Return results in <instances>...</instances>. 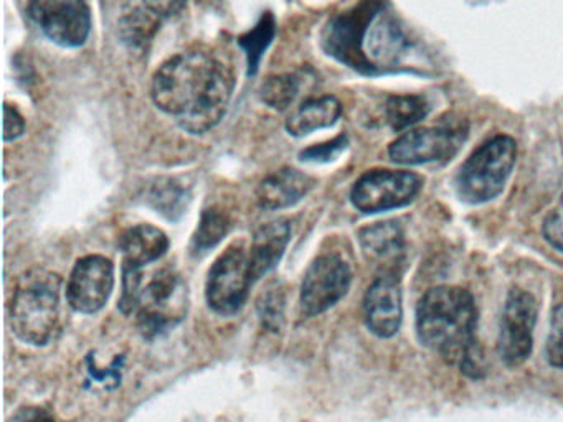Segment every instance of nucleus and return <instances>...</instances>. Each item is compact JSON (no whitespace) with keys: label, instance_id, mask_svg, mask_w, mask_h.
<instances>
[{"label":"nucleus","instance_id":"6ab92c4d","mask_svg":"<svg viewBox=\"0 0 563 422\" xmlns=\"http://www.w3.org/2000/svg\"><path fill=\"white\" fill-rule=\"evenodd\" d=\"M362 249L371 259L395 260L404 253V233L397 221H385L364 227L358 233Z\"/></svg>","mask_w":563,"mask_h":422},{"label":"nucleus","instance_id":"a878e982","mask_svg":"<svg viewBox=\"0 0 563 422\" xmlns=\"http://www.w3.org/2000/svg\"><path fill=\"white\" fill-rule=\"evenodd\" d=\"M547 359L555 368L563 369V303L552 312L549 338H547Z\"/></svg>","mask_w":563,"mask_h":422},{"label":"nucleus","instance_id":"f257e3e1","mask_svg":"<svg viewBox=\"0 0 563 422\" xmlns=\"http://www.w3.org/2000/svg\"><path fill=\"white\" fill-rule=\"evenodd\" d=\"M235 82L233 69L213 53L189 49L157 69L153 99L184 131L206 134L225 115Z\"/></svg>","mask_w":563,"mask_h":422},{"label":"nucleus","instance_id":"b1692460","mask_svg":"<svg viewBox=\"0 0 563 422\" xmlns=\"http://www.w3.org/2000/svg\"><path fill=\"white\" fill-rule=\"evenodd\" d=\"M230 230V220L223 211L206 210L200 216L199 226L192 236L194 253H207L225 237Z\"/></svg>","mask_w":563,"mask_h":422},{"label":"nucleus","instance_id":"c756f323","mask_svg":"<svg viewBox=\"0 0 563 422\" xmlns=\"http://www.w3.org/2000/svg\"><path fill=\"white\" fill-rule=\"evenodd\" d=\"M144 7L161 19H170L183 12L187 0H143Z\"/></svg>","mask_w":563,"mask_h":422},{"label":"nucleus","instance_id":"f8f14e48","mask_svg":"<svg viewBox=\"0 0 563 422\" xmlns=\"http://www.w3.org/2000/svg\"><path fill=\"white\" fill-rule=\"evenodd\" d=\"M536 323V299L527 290H510L500 316L499 355L504 365L517 368L529 359Z\"/></svg>","mask_w":563,"mask_h":422},{"label":"nucleus","instance_id":"2f4dec72","mask_svg":"<svg viewBox=\"0 0 563 422\" xmlns=\"http://www.w3.org/2000/svg\"><path fill=\"white\" fill-rule=\"evenodd\" d=\"M9 422H57L54 415L47 409L38 408V406H27L21 408Z\"/></svg>","mask_w":563,"mask_h":422},{"label":"nucleus","instance_id":"9d476101","mask_svg":"<svg viewBox=\"0 0 563 422\" xmlns=\"http://www.w3.org/2000/svg\"><path fill=\"white\" fill-rule=\"evenodd\" d=\"M29 16L51 42L65 48L85 45L91 32L87 0H29Z\"/></svg>","mask_w":563,"mask_h":422},{"label":"nucleus","instance_id":"f3484780","mask_svg":"<svg viewBox=\"0 0 563 422\" xmlns=\"http://www.w3.org/2000/svg\"><path fill=\"white\" fill-rule=\"evenodd\" d=\"M120 249L123 253V267L143 269L167 253L169 237L153 224H136L121 236Z\"/></svg>","mask_w":563,"mask_h":422},{"label":"nucleus","instance_id":"423d86ee","mask_svg":"<svg viewBox=\"0 0 563 422\" xmlns=\"http://www.w3.org/2000/svg\"><path fill=\"white\" fill-rule=\"evenodd\" d=\"M137 325L147 338L163 335L187 313V287L173 269H161L144 280L137 300Z\"/></svg>","mask_w":563,"mask_h":422},{"label":"nucleus","instance_id":"cd10ccee","mask_svg":"<svg viewBox=\"0 0 563 422\" xmlns=\"http://www.w3.org/2000/svg\"><path fill=\"white\" fill-rule=\"evenodd\" d=\"M186 198L184 190L169 181L167 185L154 188L153 201L161 213L169 218H176V213H183V201Z\"/></svg>","mask_w":563,"mask_h":422},{"label":"nucleus","instance_id":"ddd939ff","mask_svg":"<svg viewBox=\"0 0 563 422\" xmlns=\"http://www.w3.org/2000/svg\"><path fill=\"white\" fill-rule=\"evenodd\" d=\"M113 287V263L100 254H91L75 264L67 284V300L77 312L97 313L110 299Z\"/></svg>","mask_w":563,"mask_h":422},{"label":"nucleus","instance_id":"20e7f679","mask_svg":"<svg viewBox=\"0 0 563 422\" xmlns=\"http://www.w3.org/2000/svg\"><path fill=\"white\" fill-rule=\"evenodd\" d=\"M62 277L45 269H32L21 277L12 296V332L31 345H47L60 313Z\"/></svg>","mask_w":563,"mask_h":422},{"label":"nucleus","instance_id":"0eeeda50","mask_svg":"<svg viewBox=\"0 0 563 422\" xmlns=\"http://www.w3.org/2000/svg\"><path fill=\"white\" fill-rule=\"evenodd\" d=\"M423 188V178L413 171L368 170L355 181L351 191V201L365 214L397 210L413 203Z\"/></svg>","mask_w":563,"mask_h":422},{"label":"nucleus","instance_id":"393cba45","mask_svg":"<svg viewBox=\"0 0 563 422\" xmlns=\"http://www.w3.org/2000/svg\"><path fill=\"white\" fill-rule=\"evenodd\" d=\"M260 316L263 325L269 330H278L283 322V310H285V297L278 287H269L262 293L258 300Z\"/></svg>","mask_w":563,"mask_h":422},{"label":"nucleus","instance_id":"5701e85b","mask_svg":"<svg viewBox=\"0 0 563 422\" xmlns=\"http://www.w3.org/2000/svg\"><path fill=\"white\" fill-rule=\"evenodd\" d=\"M299 89H301V78L298 75H275L269 76L260 89L262 101L275 111H286L291 108L295 99L298 98Z\"/></svg>","mask_w":563,"mask_h":422},{"label":"nucleus","instance_id":"7c9ffc66","mask_svg":"<svg viewBox=\"0 0 563 422\" xmlns=\"http://www.w3.org/2000/svg\"><path fill=\"white\" fill-rule=\"evenodd\" d=\"M103 369L104 368H98L97 363H95V359H91V356L88 358V373H90V376L95 381L100 382V385H108V382H114V385H118V382L121 381L120 359H117V362H114L107 371H103Z\"/></svg>","mask_w":563,"mask_h":422},{"label":"nucleus","instance_id":"6e6552de","mask_svg":"<svg viewBox=\"0 0 563 422\" xmlns=\"http://www.w3.org/2000/svg\"><path fill=\"white\" fill-rule=\"evenodd\" d=\"M252 284L250 254L242 243H233L210 267L206 286L207 303L220 315H233L246 302Z\"/></svg>","mask_w":563,"mask_h":422},{"label":"nucleus","instance_id":"c85d7f7f","mask_svg":"<svg viewBox=\"0 0 563 422\" xmlns=\"http://www.w3.org/2000/svg\"><path fill=\"white\" fill-rule=\"evenodd\" d=\"M25 132V121L18 109L11 104L4 106V138L5 141H15Z\"/></svg>","mask_w":563,"mask_h":422},{"label":"nucleus","instance_id":"dca6fc26","mask_svg":"<svg viewBox=\"0 0 563 422\" xmlns=\"http://www.w3.org/2000/svg\"><path fill=\"white\" fill-rule=\"evenodd\" d=\"M291 240V223L288 220H276L262 224L253 234L250 247V269L253 282L262 279L269 270L275 269Z\"/></svg>","mask_w":563,"mask_h":422},{"label":"nucleus","instance_id":"2eb2a0df","mask_svg":"<svg viewBox=\"0 0 563 422\" xmlns=\"http://www.w3.org/2000/svg\"><path fill=\"white\" fill-rule=\"evenodd\" d=\"M314 187V180L298 168L273 171L260 184L256 201L263 210H283L301 201Z\"/></svg>","mask_w":563,"mask_h":422},{"label":"nucleus","instance_id":"f03ea898","mask_svg":"<svg viewBox=\"0 0 563 422\" xmlns=\"http://www.w3.org/2000/svg\"><path fill=\"white\" fill-rule=\"evenodd\" d=\"M321 42L329 56L362 75L395 71L410 46L387 0H361L332 16Z\"/></svg>","mask_w":563,"mask_h":422},{"label":"nucleus","instance_id":"bb28decb","mask_svg":"<svg viewBox=\"0 0 563 422\" xmlns=\"http://www.w3.org/2000/svg\"><path fill=\"white\" fill-rule=\"evenodd\" d=\"M347 135L341 134L332 141L324 142V144L311 145L305 148L299 154L302 162H314V164H324V162H332L347 148Z\"/></svg>","mask_w":563,"mask_h":422},{"label":"nucleus","instance_id":"aec40b11","mask_svg":"<svg viewBox=\"0 0 563 422\" xmlns=\"http://www.w3.org/2000/svg\"><path fill=\"white\" fill-rule=\"evenodd\" d=\"M387 121L394 131L401 132L423 121L430 104L420 95L390 96L387 101Z\"/></svg>","mask_w":563,"mask_h":422},{"label":"nucleus","instance_id":"7ed1b4c3","mask_svg":"<svg viewBox=\"0 0 563 422\" xmlns=\"http://www.w3.org/2000/svg\"><path fill=\"white\" fill-rule=\"evenodd\" d=\"M476 322V303L463 287H433L418 303L417 333L420 342L473 378L483 375Z\"/></svg>","mask_w":563,"mask_h":422},{"label":"nucleus","instance_id":"a211bd4d","mask_svg":"<svg viewBox=\"0 0 563 422\" xmlns=\"http://www.w3.org/2000/svg\"><path fill=\"white\" fill-rule=\"evenodd\" d=\"M342 114V104L334 96L308 99L286 121V131L295 137H305L318 129L331 127Z\"/></svg>","mask_w":563,"mask_h":422},{"label":"nucleus","instance_id":"9b49d317","mask_svg":"<svg viewBox=\"0 0 563 422\" xmlns=\"http://www.w3.org/2000/svg\"><path fill=\"white\" fill-rule=\"evenodd\" d=\"M352 282L351 266L338 254H322L312 260L301 284L299 303L305 315L316 316L344 299Z\"/></svg>","mask_w":563,"mask_h":422},{"label":"nucleus","instance_id":"473e14b6","mask_svg":"<svg viewBox=\"0 0 563 422\" xmlns=\"http://www.w3.org/2000/svg\"><path fill=\"white\" fill-rule=\"evenodd\" d=\"M543 231H545L547 240H549L556 249L563 251V223L556 214H553V216H550L549 220L545 221Z\"/></svg>","mask_w":563,"mask_h":422},{"label":"nucleus","instance_id":"4468645a","mask_svg":"<svg viewBox=\"0 0 563 422\" xmlns=\"http://www.w3.org/2000/svg\"><path fill=\"white\" fill-rule=\"evenodd\" d=\"M401 286L395 270H385L372 282L364 299V319L368 330L380 338H391L400 330Z\"/></svg>","mask_w":563,"mask_h":422},{"label":"nucleus","instance_id":"39448f33","mask_svg":"<svg viewBox=\"0 0 563 422\" xmlns=\"http://www.w3.org/2000/svg\"><path fill=\"white\" fill-rule=\"evenodd\" d=\"M517 158V144L509 135L484 142L461 165L456 191L470 204L487 203L503 193Z\"/></svg>","mask_w":563,"mask_h":422},{"label":"nucleus","instance_id":"1a4fd4ad","mask_svg":"<svg viewBox=\"0 0 563 422\" xmlns=\"http://www.w3.org/2000/svg\"><path fill=\"white\" fill-rule=\"evenodd\" d=\"M466 138V125L411 129L388 145V157L400 165L450 160L460 152Z\"/></svg>","mask_w":563,"mask_h":422},{"label":"nucleus","instance_id":"72a5a7b5","mask_svg":"<svg viewBox=\"0 0 563 422\" xmlns=\"http://www.w3.org/2000/svg\"><path fill=\"white\" fill-rule=\"evenodd\" d=\"M562 207H563V195H562Z\"/></svg>","mask_w":563,"mask_h":422},{"label":"nucleus","instance_id":"412c9836","mask_svg":"<svg viewBox=\"0 0 563 422\" xmlns=\"http://www.w3.org/2000/svg\"><path fill=\"white\" fill-rule=\"evenodd\" d=\"M161 16L146 7L131 10L120 20V36L131 48H141L153 40L161 25Z\"/></svg>","mask_w":563,"mask_h":422},{"label":"nucleus","instance_id":"4be33fe9","mask_svg":"<svg viewBox=\"0 0 563 422\" xmlns=\"http://www.w3.org/2000/svg\"><path fill=\"white\" fill-rule=\"evenodd\" d=\"M276 22L273 13H263L255 29L250 30L245 35L240 36L239 45L246 53V62H249V75H256L258 71L260 59L263 53L268 48L269 43L275 38Z\"/></svg>","mask_w":563,"mask_h":422}]
</instances>
